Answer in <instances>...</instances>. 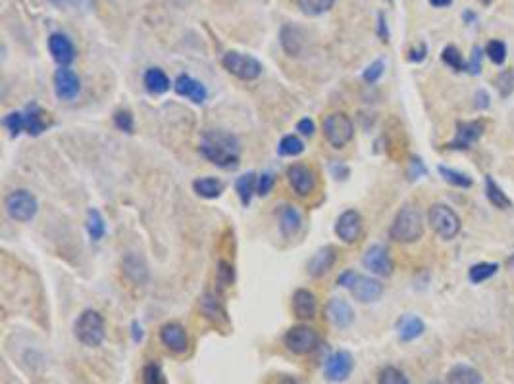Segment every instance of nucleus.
Returning a JSON list of instances; mask_svg holds the SVG:
<instances>
[{
    "mask_svg": "<svg viewBox=\"0 0 514 384\" xmlns=\"http://www.w3.org/2000/svg\"><path fill=\"white\" fill-rule=\"evenodd\" d=\"M293 313L299 319H312L316 315V309H318V302H316V296L312 294L311 290L306 288H299L295 290L293 294Z\"/></svg>",
    "mask_w": 514,
    "mask_h": 384,
    "instance_id": "21",
    "label": "nucleus"
},
{
    "mask_svg": "<svg viewBox=\"0 0 514 384\" xmlns=\"http://www.w3.org/2000/svg\"><path fill=\"white\" fill-rule=\"evenodd\" d=\"M2 123L10 131L12 136H18V134L25 131V127H23V112H10V114L2 119Z\"/></svg>",
    "mask_w": 514,
    "mask_h": 384,
    "instance_id": "42",
    "label": "nucleus"
},
{
    "mask_svg": "<svg viewBox=\"0 0 514 384\" xmlns=\"http://www.w3.org/2000/svg\"><path fill=\"white\" fill-rule=\"evenodd\" d=\"M122 267H124V275L135 285H145L148 280V267H146L145 259L135 252L126 254V258L122 259Z\"/></svg>",
    "mask_w": 514,
    "mask_h": 384,
    "instance_id": "22",
    "label": "nucleus"
},
{
    "mask_svg": "<svg viewBox=\"0 0 514 384\" xmlns=\"http://www.w3.org/2000/svg\"><path fill=\"white\" fill-rule=\"evenodd\" d=\"M466 69H468L472 75H480V71H482V48H472V58H470V62L466 64Z\"/></svg>",
    "mask_w": 514,
    "mask_h": 384,
    "instance_id": "48",
    "label": "nucleus"
},
{
    "mask_svg": "<svg viewBox=\"0 0 514 384\" xmlns=\"http://www.w3.org/2000/svg\"><path fill=\"white\" fill-rule=\"evenodd\" d=\"M362 265L368 269L370 273L378 275V277H389L393 273V259L389 256L388 250L379 246V244H374L364 252Z\"/></svg>",
    "mask_w": 514,
    "mask_h": 384,
    "instance_id": "11",
    "label": "nucleus"
},
{
    "mask_svg": "<svg viewBox=\"0 0 514 384\" xmlns=\"http://www.w3.org/2000/svg\"><path fill=\"white\" fill-rule=\"evenodd\" d=\"M322 131L326 141L333 146V148H343L353 141L355 136V125L353 119L345 112H333L328 114L322 121Z\"/></svg>",
    "mask_w": 514,
    "mask_h": 384,
    "instance_id": "3",
    "label": "nucleus"
},
{
    "mask_svg": "<svg viewBox=\"0 0 514 384\" xmlns=\"http://www.w3.org/2000/svg\"><path fill=\"white\" fill-rule=\"evenodd\" d=\"M54 93L60 100H74L81 93V81L78 73L69 67H60L54 73Z\"/></svg>",
    "mask_w": 514,
    "mask_h": 384,
    "instance_id": "13",
    "label": "nucleus"
},
{
    "mask_svg": "<svg viewBox=\"0 0 514 384\" xmlns=\"http://www.w3.org/2000/svg\"><path fill=\"white\" fill-rule=\"evenodd\" d=\"M350 294L355 300H359L360 304H370V302H378L383 296V285L378 278L364 277V275H357L353 287L349 288Z\"/></svg>",
    "mask_w": 514,
    "mask_h": 384,
    "instance_id": "15",
    "label": "nucleus"
},
{
    "mask_svg": "<svg viewBox=\"0 0 514 384\" xmlns=\"http://www.w3.org/2000/svg\"><path fill=\"white\" fill-rule=\"evenodd\" d=\"M335 250L331 248V246H326V248H320L309 261V273H311V277H322V275H326V273H330L331 267L335 265Z\"/></svg>",
    "mask_w": 514,
    "mask_h": 384,
    "instance_id": "23",
    "label": "nucleus"
},
{
    "mask_svg": "<svg viewBox=\"0 0 514 384\" xmlns=\"http://www.w3.org/2000/svg\"><path fill=\"white\" fill-rule=\"evenodd\" d=\"M383 69H386V64L381 62V60H376L374 64H370L368 67H366V71H364V81L366 83H376L378 81L379 77L383 75Z\"/></svg>",
    "mask_w": 514,
    "mask_h": 384,
    "instance_id": "45",
    "label": "nucleus"
},
{
    "mask_svg": "<svg viewBox=\"0 0 514 384\" xmlns=\"http://www.w3.org/2000/svg\"><path fill=\"white\" fill-rule=\"evenodd\" d=\"M222 66L232 75H235L237 79H243V81H254V79L262 75V64L254 56L243 54V52H237V50H230V52L223 54Z\"/></svg>",
    "mask_w": 514,
    "mask_h": 384,
    "instance_id": "7",
    "label": "nucleus"
},
{
    "mask_svg": "<svg viewBox=\"0 0 514 384\" xmlns=\"http://www.w3.org/2000/svg\"><path fill=\"white\" fill-rule=\"evenodd\" d=\"M485 54L487 58L497 64V66H501L504 60H506V45H504L503 40H491V43H487V47H485Z\"/></svg>",
    "mask_w": 514,
    "mask_h": 384,
    "instance_id": "41",
    "label": "nucleus"
},
{
    "mask_svg": "<svg viewBox=\"0 0 514 384\" xmlns=\"http://www.w3.org/2000/svg\"><path fill=\"white\" fill-rule=\"evenodd\" d=\"M302 225V215L301 211L297 210L295 206H282L280 210V230L285 239H293Z\"/></svg>",
    "mask_w": 514,
    "mask_h": 384,
    "instance_id": "24",
    "label": "nucleus"
},
{
    "mask_svg": "<svg viewBox=\"0 0 514 384\" xmlns=\"http://www.w3.org/2000/svg\"><path fill=\"white\" fill-rule=\"evenodd\" d=\"M87 232L93 240H102L104 232H107V225L98 210H89L87 213Z\"/></svg>",
    "mask_w": 514,
    "mask_h": 384,
    "instance_id": "33",
    "label": "nucleus"
},
{
    "mask_svg": "<svg viewBox=\"0 0 514 384\" xmlns=\"http://www.w3.org/2000/svg\"><path fill=\"white\" fill-rule=\"evenodd\" d=\"M424 331H426V325H424V321L416 315H403L397 321V333L399 338L403 340V342H412V340H416L418 336L424 335Z\"/></svg>",
    "mask_w": 514,
    "mask_h": 384,
    "instance_id": "25",
    "label": "nucleus"
},
{
    "mask_svg": "<svg viewBox=\"0 0 514 384\" xmlns=\"http://www.w3.org/2000/svg\"><path fill=\"white\" fill-rule=\"evenodd\" d=\"M424 235V219H422V211L418 210L416 206L407 204L403 206L399 213L395 215V219L391 223L389 229V237L401 242V244H412L418 239H422Z\"/></svg>",
    "mask_w": 514,
    "mask_h": 384,
    "instance_id": "2",
    "label": "nucleus"
},
{
    "mask_svg": "<svg viewBox=\"0 0 514 384\" xmlns=\"http://www.w3.org/2000/svg\"><path fill=\"white\" fill-rule=\"evenodd\" d=\"M174 88L177 95L189 98V100L194 102V104H203L204 100L208 98V91H206V86H204L201 81L193 79L191 75L177 77L174 83Z\"/></svg>",
    "mask_w": 514,
    "mask_h": 384,
    "instance_id": "18",
    "label": "nucleus"
},
{
    "mask_svg": "<svg viewBox=\"0 0 514 384\" xmlns=\"http://www.w3.org/2000/svg\"><path fill=\"white\" fill-rule=\"evenodd\" d=\"M485 194H487L489 202L493 204L495 208H499V210H509V208L513 206L511 198L504 194L503 189H501L491 177H485Z\"/></svg>",
    "mask_w": 514,
    "mask_h": 384,
    "instance_id": "32",
    "label": "nucleus"
},
{
    "mask_svg": "<svg viewBox=\"0 0 514 384\" xmlns=\"http://www.w3.org/2000/svg\"><path fill=\"white\" fill-rule=\"evenodd\" d=\"M114 125H116L120 131H124V133H133V129H135L133 114L129 110H120L114 115Z\"/></svg>",
    "mask_w": 514,
    "mask_h": 384,
    "instance_id": "44",
    "label": "nucleus"
},
{
    "mask_svg": "<svg viewBox=\"0 0 514 384\" xmlns=\"http://www.w3.org/2000/svg\"><path fill=\"white\" fill-rule=\"evenodd\" d=\"M355 278H357V273L355 271H345V273H341L339 278H337V285L345 288L353 287V283H355Z\"/></svg>",
    "mask_w": 514,
    "mask_h": 384,
    "instance_id": "50",
    "label": "nucleus"
},
{
    "mask_svg": "<svg viewBox=\"0 0 514 384\" xmlns=\"http://www.w3.org/2000/svg\"><path fill=\"white\" fill-rule=\"evenodd\" d=\"M50 117L45 110H41L37 104H31L25 108L23 112V127H25V133L31 134V136H39L43 134L47 129L50 127Z\"/></svg>",
    "mask_w": 514,
    "mask_h": 384,
    "instance_id": "19",
    "label": "nucleus"
},
{
    "mask_svg": "<svg viewBox=\"0 0 514 384\" xmlns=\"http://www.w3.org/2000/svg\"><path fill=\"white\" fill-rule=\"evenodd\" d=\"M104 319L97 309H85L76 321V338L87 348H97L104 340Z\"/></svg>",
    "mask_w": 514,
    "mask_h": 384,
    "instance_id": "4",
    "label": "nucleus"
},
{
    "mask_svg": "<svg viewBox=\"0 0 514 384\" xmlns=\"http://www.w3.org/2000/svg\"><path fill=\"white\" fill-rule=\"evenodd\" d=\"M495 86H497V91H499V95L506 98V96L513 95L514 91V71L513 69H504L501 71L497 79H495Z\"/></svg>",
    "mask_w": 514,
    "mask_h": 384,
    "instance_id": "39",
    "label": "nucleus"
},
{
    "mask_svg": "<svg viewBox=\"0 0 514 384\" xmlns=\"http://www.w3.org/2000/svg\"><path fill=\"white\" fill-rule=\"evenodd\" d=\"M484 134V123L482 121H458L456 123V136L449 148L453 150H465L472 144L478 143V139Z\"/></svg>",
    "mask_w": 514,
    "mask_h": 384,
    "instance_id": "17",
    "label": "nucleus"
},
{
    "mask_svg": "<svg viewBox=\"0 0 514 384\" xmlns=\"http://www.w3.org/2000/svg\"><path fill=\"white\" fill-rule=\"evenodd\" d=\"M297 131H299L301 134H304V136H312L314 131H316V125H314L312 119L304 117V119H301V121L297 123Z\"/></svg>",
    "mask_w": 514,
    "mask_h": 384,
    "instance_id": "49",
    "label": "nucleus"
},
{
    "mask_svg": "<svg viewBox=\"0 0 514 384\" xmlns=\"http://www.w3.org/2000/svg\"><path fill=\"white\" fill-rule=\"evenodd\" d=\"M278 152L282 156H289V158H295L299 154L304 152V143L297 134H287L280 141V146H278Z\"/></svg>",
    "mask_w": 514,
    "mask_h": 384,
    "instance_id": "34",
    "label": "nucleus"
},
{
    "mask_svg": "<svg viewBox=\"0 0 514 384\" xmlns=\"http://www.w3.org/2000/svg\"><path fill=\"white\" fill-rule=\"evenodd\" d=\"M287 181L299 196H311L312 192L316 191V184H318L314 169L304 165V163H293L291 167L287 169Z\"/></svg>",
    "mask_w": 514,
    "mask_h": 384,
    "instance_id": "10",
    "label": "nucleus"
},
{
    "mask_svg": "<svg viewBox=\"0 0 514 384\" xmlns=\"http://www.w3.org/2000/svg\"><path fill=\"white\" fill-rule=\"evenodd\" d=\"M453 0H429V4L432 6H436V8H445V6H449Z\"/></svg>",
    "mask_w": 514,
    "mask_h": 384,
    "instance_id": "52",
    "label": "nucleus"
},
{
    "mask_svg": "<svg viewBox=\"0 0 514 384\" xmlns=\"http://www.w3.org/2000/svg\"><path fill=\"white\" fill-rule=\"evenodd\" d=\"M273 179L272 173H262L260 177H258V181H256V194H260V196H266V194H270L273 189Z\"/></svg>",
    "mask_w": 514,
    "mask_h": 384,
    "instance_id": "46",
    "label": "nucleus"
},
{
    "mask_svg": "<svg viewBox=\"0 0 514 384\" xmlns=\"http://www.w3.org/2000/svg\"><path fill=\"white\" fill-rule=\"evenodd\" d=\"M282 47L289 56H299L302 50V33L301 29L285 25L282 29Z\"/></svg>",
    "mask_w": 514,
    "mask_h": 384,
    "instance_id": "29",
    "label": "nucleus"
},
{
    "mask_svg": "<svg viewBox=\"0 0 514 384\" xmlns=\"http://www.w3.org/2000/svg\"><path fill=\"white\" fill-rule=\"evenodd\" d=\"M49 50L60 67H68L76 60V47L64 33H52L49 37Z\"/></svg>",
    "mask_w": 514,
    "mask_h": 384,
    "instance_id": "16",
    "label": "nucleus"
},
{
    "mask_svg": "<svg viewBox=\"0 0 514 384\" xmlns=\"http://www.w3.org/2000/svg\"><path fill=\"white\" fill-rule=\"evenodd\" d=\"M218 280L222 287H230L233 283V267L225 261H220L218 263Z\"/></svg>",
    "mask_w": 514,
    "mask_h": 384,
    "instance_id": "47",
    "label": "nucleus"
},
{
    "mask_svg": "<svg viewBox=\"0 0 514 384\" xmlns=\"http://www.w3.org/2000/svg\"><path fill=\"white\" fill-rule=\"evenodd\" d=\"M283 344H285V348H287L291 354L309 355L320 346V336H318V333H316L312 326L295 325L285 333V336H283Z\"/></svg>",
    "mask_w": 514,
    "mask_h": 384,
    "instance_id": "8",
    "label": "nucleus"
},
{
    "mask_svg": "<svg viewBox=\"0 0 514 384\" xmlns=\"http://www.w3.org/2000/svg\"><path fill=\"white\" fill-rule=\"evenodd\" d=\"M143 81H145L146 91H148L150 95H164V93L170 91V86H172L170 77L166 75L160 67H150V69H146L145 79H143Z\"/></svg>",
    "mask_w": 514,
    "mask_h": 384,
    "instance_id": "27",
    "label": "nucleus"
},
{
    "mask_svg": "<svg viewBox=\"0 0 514 384\" xmlns=\"http://www.w3.org/2000/svg\"><path fill=\"white\" fill-rule=\"evenodd\" d=\"M497 269L499 265L497 263H487V261H482V263H476L470 267V273H468V277L472 283H484L487 278H491L497 273Z\"/></svg>",
    "mask_w": 514,
    "mask_h": 384,
    "instance_id": "36",
    "label": "nucleus"
},
{
    "mask_svg": "<svg viewBox=\"0 0 514 384\" xmlns=\"http://www.w3.org/2000/svg\"><path fill=\"white\" fill-rule=\"evenodd\" d=\"M482 373L470 365H453L447 373V384H482Z\"/></svg>",
    "mask_w": 514,
    "mask_h": 384,
    "instance_id": "26",
    "label": "nucleus"
},
{
    "mask_svg": "<svg viewBox=\"0 0 514 384\" xmlns=\"http://www.w3.org/2000/svg\"><path fill=\"white\" fill-rule=\"evenodd\" d=\"M427 384H441L439 381H432V383H427Z\"/></svg>",
    "mask_w": 514,
    "mask_h": 384,
    "instance_id": "54",
    "label": "nucleus"
},
{
    "mask_svg": "<svg viewBox=\"0 0 514 384\" xmlns=\"http://www.w3.org/2000/svg\"><path fill=\"white\" fill-rule=\"evenodd\" d=\"M441 58H443V62H445L447 66L451 67V69H455V71H462V69H466L465 58L460 54V50L456 47H453V45H451V47H445Z\"/></svg>",
    "mask_w": 514,
    "mask_h": 384,
    "instance_id": "38",
    "label": "nucleus"
},
{
    "mask_svg": "<svg viewBox=\"0 0 514 384\" xmlns=\"http://www.w3.org/2000/svg\"><path fill=\"white\" fill-rule=\"evenodd\" d=\"M160 342L174 354H185L189 350V335L181 323H166L160 328Z\"/></svg>",
    "mask_w": 514,
    "mask_h": 384,
    "instance_id": "14",
    "label": "nucleus"
},
{
    "mask_svg": "<svg viewBox=\"0 0 514 384\" xmlns=\"http://www.w3.org/2000/svg\"><path fill=\"white\" fill-rule=\"evenodd\" d=\"M427 219L439 239L453 240L460 232V217L445 204H434L427 211Z\"/></svg>",
    "mask_w": 514,
    "mask_h": 384,
    "instance_id": "6",
    "label": "nucleus"
},
{
    "mask_svg": "<svg viewBox=\"0 0 514 384\" xmlns=\"http://www.w3.org/2000/svg\"><path fill=\"white\" fill-rule=\"evenodd\" d=\"M326 313H328V319H330L331 323L335 326H339V328H347L353 323V319H355L353 307L343 298H331L330 304L326 307Z\"/></svg>",
    "mask_w": 514,
    "mask_h": 384,
    "instance_id": "20",
    "label": "nucleus"
},
{
    "mask_svg": "<svg viewBox=\"0 0 514 384\" xmlns=\"http://www.w3.org/2000/svg\"><path fill=\"white\" fill-rule=\"evenodd\" d=\"M201 311L206 319H210L214 323H222V321H227L225 317V309L220 304V300L214 296V294H204V298L201 300Z\"/></svg>",
    "mask_w": 514,
    "mask_h": 384,
    "instance_id": "30",
    "label": "nucleus"
},
{
    "mask_svg": "<svg viewBox=\"0 0 514 384\" xmlns=\"http://www.w3.org/2000/svg\"><path fill=\"white\" fill-rule=\"evenodd\" d=\"M256 181H258V177H256V173H245L241 175L237 182H235V191L239 194V200H241L243 206H249L251 204L252 194L256 192Z\"/></svg>",
    "mask_w": 514,
    "mask_h": 384,
    "instance_id": "31",
    "label": "nucleus"
},
{
    "mask_svg": "<svg viewBox=\"0 0 514 384\" xmlns=\"http://www.w3.org/2000/svg\"><path fill=\"white\" fill-rule=\"evenodd\" d=\"M143 384H166V376L160 365L146 363L143 367Z\"/></svg>",
    "mask_w": 514,
    "mask_h": 384,
    "instance_id": "43",
    "label": "nucleus"
},
{
    "mask_svg": "<svg viewBox=\"0 0 514 384\" xmlns=\"http://www.w3.org/2000/svg\"><path fill=\"white\" fill-rule=\"evenodd\" d=\"M201 154L214 165L223 169H235L241 158L239 139L225 131H206L201 141Z\"/></svg>",
    "mask_w": 514,
    "mask_h": 384,
    "instance_id": "1",
    "label": "nucleus"
},
{
    "mask_svg": "<svg viewBox=\"0 0 514 384\" xmlns=\"http://www.w3.org/2000/svg\"><path fill=\"white\" fill-rule=\"evenodd\" d=\"M297 2H299V8L309 16H322L330 12L335 4V0H297Z\"/></svg>",
    "mask_w": 514,
    "mask_h": 384,
    "instance_id": "35",
    "label": "nucleus"
},
{
    "mask_svg": "<svg viewBox=\"0 0 514 384\" xmlns=\"http://www.w3.org/2000/svg\"><path fill=\"white\" fill-rule=\"evenodd\" d=\"M4 210L10 215V219L18 221V223H27L37 215L39 202H37L33 192L25 191V189H18V191H12L4 198Z\"/></svg>",
    "mask_w": 514,
    "mask_h": 384,
    "instance_id": "5",
    "label": "nucleus"
},
{
    "mask_svg": "<svg viewBox=\"0 0 514 384\" xmlns=\"http://www.w3.org/2000/svg\"><path fill=\"white\" fill-rule=\"evenodd\" d=\"M439 173L443 175V179L447 182H451V184H455V187H460V189H468V187H472V179L465 175V173L455 171V169H449V167H439Z\"/></svg>",
    "mask_w": 514,
    "mask_h": 384,
    "instance_id": "40",
    "label": "nucleus"
},
{
    "mask_svg": "<svg viewBox=\"0 0 514 384\" xmlns=\"http://www.w3.org/2000/svg\"><path fill=\"white\" fill-rule=\"evenodd\" d=\"M355 369V359L349 352L345 350H339L335 354H331L326 363H324V376L330 381V383H345L347 379L353 373Z\"/></svg>",
    "mask_w": 514,
    "mask_h": 384,
    "instance_id": "9",
    "label": "nucleus"
},
{
    "mask_svg": "<svg viewBox=\"0 0 514 384\" xmlns=\"http://www.w3.org/2000/svg\"><path fill=\"white\" fill-rule=\"evenodd\" d=\"M280 384H299L295 379H289V376H285V379H282V383Z\"/></svg>",
    "mask_w": 514,
    "mask_h": 384,
    "instance_id": "53",
    "label": "nucleus"
},
{
    "mask_svg": "<svg viewBox=\"0 0 514 384\" xmlns=\"http://www.w3.org/2000/svg\"><path fill=\"white\" fill-rule=\"evenodd\" d=\"M489 106V96H487V93L485 91H478L476 93V108L478 110H485Z\"/></svg>",
    "mask_w": 514,
    "mask_h": 384,
    "instance_id": "51",
    "label": "nucleus"
},
{
    "mask_svg": "<svg viewBox=\"0 0 514 384\" xmlns=\"http://www.w3.org/2000/svg\"><path fill=\"white\" fill-rule=\"evenodd\" d=\"M335 235L345 244H355L362 235V215L357 210H347L341 213L335 223Z\"/></svg>",
    "mask_w": 514,
    "mask_h": 384,
    "instance_id": "12",
    "label": "nucleus"
},
{
    "mask_svg": "<svg viewBox=\"0 0 514 384\" xmlns=\"http://www.w3.org/2000/svg\"><path fill=\"white\" fill-rule=\"evenodd\" d=\"M378 384H410L407 374L403 373L397 367H383L378 374Z\"/></svg>",
    "mask_w": 514,
    "mask_h": 384,
    "instance_id": "37",
    "label": "nucleus"
},
{
    "mask_svg": "<svg viewBox=\"0 0 514 384\" xmlns=\"http://www.w3.org/2000/svg\"><path fill=\"white\" fill-rule=\"evenodd\" d=\"M193 191L201 196V198H218L223 192V182L216 177H201L193 181Z\"/></svg>",
    "mask_w": 514,
    "mask_h": 384,
    "instance_id": "28",
    "label": "nucleus"
}]
</instances>
